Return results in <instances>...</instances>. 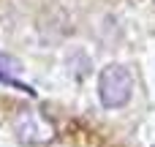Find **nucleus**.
Instances as JSON below:
<instances>
[{"label": "nucleus", "instance_id": "1", "mask_svg": "<svg viewBox=\"0 0 155 147\" xmlns=\"http://www.w3.org/2000/svg\"><path fill=\"white\" fill-rule=\"evenodd\" d=\"M134 95V76L125 65L112 63L98 74V101L104 109H123Z\"/></svg>", "mask_w": 155, "mask_h": 147}]
</instances>
